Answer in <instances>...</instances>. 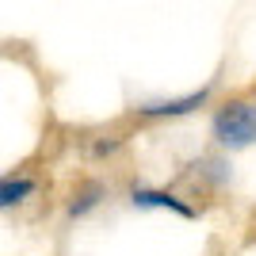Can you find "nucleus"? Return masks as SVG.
I'll use <instances>...</instances> for the list:
<instances>
[{"label":"nucleus","mask_w":256,"mask_h":256,"mask_svg":"<svg viewBox=\"0 0 256 256\" xmlns=\"http://www.w3.org/2000/svg\"><path fill=\"white\" fill-rule=\"evenodd\" d=\"M210 138L222 153H241L256 146V104L230 100L210 115Z\"/></svg>","instance_id":"obj_1"},{"label":"nucleus","mask_w":256,"mask_h":256,"mask_svg":"<svg viewBox=\"0 0 256 256\" xmlns=\"http://www.w3.org/2000/svg\"><path fill=\"white\" fill-rule=\"evenodd\" d=\"M214 96V84H203L195 92H184V96H160V100H142L134 104V115L138 118H153V122H164V118H188L195 115L199 107H206Z\"/></svg>","instance_id":"obj_2"},{"label":"nucleus","mask_w":256,"mask_h":256,"mask_svg":"<svg viewBox=\"0 0 256 256\" xmlns=\"http://www.w3.org/2000/svg\"><path fill=\"white\" fill-rule=\"evenodd\" d=\"M126 203L134 206V210H168V214H176V218H188V222L199 218V210H195L192 203H184L176 192L153 188V184H130L126 188Z\"/></svg>","instance_id":"obj_3"},{"label":"nucleus","mask_w":256,"mask_h":256,"mask_svg":"<svg viewBox=\"0 0 256 256\" xmlns=\"http://www.w3.org/2000/svg\"><path fill=\"white\" fill-rule=\"evenodd\" d=\"M184 176H188L195 188H206V192H226V188L234 184V164H230V157H226L222 150H218V153H199V157L188 164V172H184Z\"/></svg>","instance_id":"obj_4"},{"label":"nucleus","mask_w":256,"mask_h":256,"mask_svg":"<svg viewBox=\"0 0 256 256\" xmlns=\"http://www.w3.org/2000/svg\"><path fill=\"white\" fill-rule=\"evenodd\" d=\"M34 192H38V180H34L31 172L8 168L4 176H0V206H4V210H12V206H23L27 199H34Z\"/></svg>","instance_id":"obj_5"},{"label":"nucleus","mask_w":256,"mask_h":256,"mask_svg":"<svg viewBox=\"0 0 256 256\" xmlns=\"http://www.w3.org/2000/svg\"><path fill=\"white\" fill-rule=\"evenodd\" d=\"M104 199H107V188L100 180L76 184V192L69 195V203H65V218H69V222H80V218H88L92 210H100Z\"/></svg>","instance_id":"obj_6"},{"label":"nucleus","mask_w":256,"mask_h":256,"mask_svg":"<svg viewBox=\"0 0 256 256\" xmlns=\"http://www.w3.org/2000/svg\"><path fill=\"white\" fill-rule=\"evenodd\" d=\"M118 146H122L118 138H111V142H96V146H92V157H107V153H115Z\"/></svg>","instance_id":"obj_7"}]
</instances>
